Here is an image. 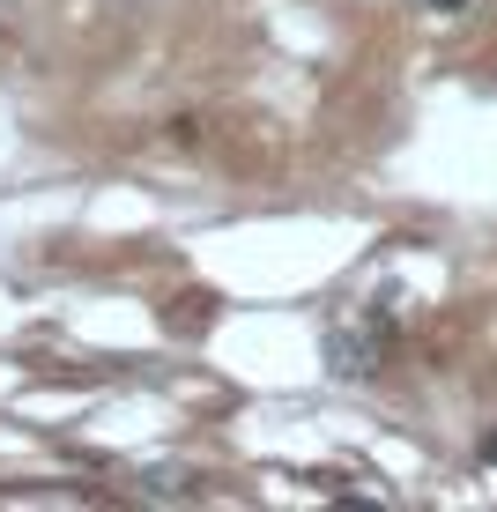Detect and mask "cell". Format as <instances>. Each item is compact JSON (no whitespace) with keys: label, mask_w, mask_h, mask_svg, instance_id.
<instances>
[{"label":"cell","mask_w":497,"mask_h":512,"mask_svg":"<svg viewBox=\"0 0 497 512\" xmlns=\"http://www.w3.org/2000/svg\"><path fill=\"white\" fill-rule=\"evenodd\" d=\"M386 349V312H371V327H334L327 334V372L334 379H371Z\"/></svg>","instance_id":"1"},{"label":"cell","mask_w":497,"mask_h":512,"mask_svg":"<svg viewBox=\"0 0 497 512\" xmlns=\"http://www.w3.org/2000/svg\"><path fill=\"white\" fill-rule=\"evenodd\" d=\"M141 498H164V505L201 498V475L193 468H141Z\"/></svg>","instance_id":"2"},{"label":"cell","mask_w":497,"mask_h":512,"mask_svg":"<svg viewBox=\"0 0 497 512\" xmlns=\"http://www.w3.org/2000/svg\"><path fill=\"white\" fill-rule=\"evenodd\" d=\"M431 8H438V15H460V8H468V0H431Z\"/></svg>","instance_id":"3"},{"label":"cell","mask_w":497,"mask_h":512,"mask_svg":"<svg viewBox=\"0 0 497 512\" xmlns=\"http://www.w3.org/2000/svg\"><path fill=\"white\" fill-rule=\"evenodd\" d=\"M483 461H497V431H490V438H483Z\"/></svg>","instance_id":"4"}]
</instances>
